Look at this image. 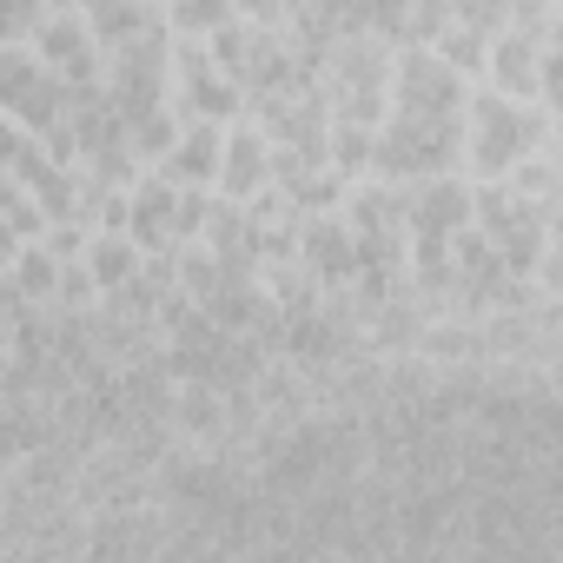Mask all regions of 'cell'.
<instances>
[{"label": "cell", "instance_id": "cell-2", "mask_svg": "<svg viewBox=\"0 0 563 563\" xmlns=\"http://www.w3.org/2000/svg\"><path fill=\"white\" fill-rule=\"evenodd\" d=\"M0 107H14L21 120L47 126V120H54V107H60V80H54L47 67H34V54L0 47Z\"/></svg>", "mask_w": 563, "mask_h": 563}, {"label": "cell", "instance_id": "cell-7", "mask_svg": "<svg viewBox=\"0 0 563 563\" xmlns=\"http://www.w3.org/2000/svg\"><path fill=\"white\" fill-rule=\"evenodd\" d=\"M312 252L325 258V272H352V245H345L332 225H319V232H312Z\"/></svg>", "mask_w": 563, "mask_h": 563}, {"label": "cell", "instance_id": "cell-9", "mask_svg": "<svg viewBox=\"0 0 563 563\" xmlns=\"http://www.w3.org/2000/svg\"><path fill=\"white\" fill-rule=\"evenodd\" d=\"M93 265H100V278L113 286V278H120V272H126L133 258H126V245H100V258H93Z\"/></svg>", "mask_w": 563, "mask_h": 563}, {"label": "cell", "instance_id": "cell-4", "mask_svg": "<svg viewBox=\"0 0 563 563\" xmlns=\"http://www.w3.org/2000/svg\"><path fill=\"white\" fill-rule=\"evenodd\" d=\"M464 192L457 186H431L424 192V206H418V232H424V258H431V272H438V258H444V232L464 219Z\"/></svg>", "mask_w": 563, "mask_h": 563}, {"label": "cell", "instance_id": "cell-3", "mask_svg": "<svg viewBox=\"0 0 563 563\" xmlns=\"http://www.w3.org/2000/svg\"><path fill=\"white\" fill-rule=\"evenodd\" d=\"M477 120H484V146H477V159H484V166H504V159H517V153L530 146V120H523L517 107L477 100Z\"/></svg>", "mask_w": 563, "mask_h": 563}, {"label": "cell", "instance_id": "cell-6", "mask_svg": "<svg viewBox=\"0 0 563 563\" xmlns=\"http://www.w3.org/2000/svg\"><path fill=\"white\" fill-rule=\"evenodd\" d=\"M212 153H219V140L199 126V133H186V140H179V153H173V173H199V179H206V173H212Z\"/></svg>", "mask_w": 563, "mask_h": 563}, {"label": "cell", "instance_id": "cell-5", "mask_svg": "<svg viewBox=\"0 0 563 563\" xmlns=\"http://www.w3.org/2000/svg\"><path fill=\"white\" fill-rule=\"evenodd\" d=\"M225 173H232V186L245 192V186H258L265 179V146L252 140V133H239L232 146H225Z\"/></svg>", "mask_w": 563, "mask_h": 563}, {"label": "cell", "instance_id": "cell-8", "mask_svg": "<svg viewBox=\"0 0 563 563\" xmlns=\"http://www.w3.org/2000/svg\"><path fill=\"white\" fill-rule=\"evenodd\" d=\"M21 286H27V292H47V286H54V258H47V252H27V258H21Z\"/></svg>", "mask_w": 563, "mask_h": 563}, {"label": "cell", "instance_id": "cell-1", "mask_svg": "<svg viewBox=\"0 0 563 563\" xmlns=\"http://www.w3.org/2000/svg\"><path fill=\"white\" fill-rule=\"evenodd\" d=\"M398 107H405V126L385 146V166H438V159H451V146H457V74L444 60H431V54H405Z\"/></svg>", "mask_w": 563, "mask_h": 563}]
</instances>
